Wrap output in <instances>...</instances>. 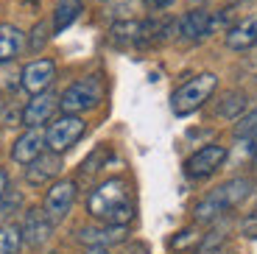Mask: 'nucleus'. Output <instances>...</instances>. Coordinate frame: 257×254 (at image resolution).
Instances as JSON below:
<instances>
[{"label":"nucleus","mask_w":257,"mask_h":254,"mask_svg":"<svg viewBox=\"0 0 257 254\" xmlns=\"http://www.w3.org/2000/svg\"><path fill=\"white\" fill-rule=\"evenodd\" d=\"M87 210L103 223H128L135 218V196L123 179H106L92 190Z\"/></svg>","instance_id":"nucleus-1"},{"label":"nucleus","mask_w":257,"mask_h":254,"mask_svg":"<svg viewBox=\"0 0 257 254\" xmlns=\"http://www.w3.org/2000/svg\"><path fill=\"white\" fill-rule=\"evenodd\" d=\"M218 87V78L212 73H201V76H193L190 81H185L174 95H171V109L174 114H190L207 101V98L215 92Z\"/></svg>","instance_id":"nucleus-2"},{"label":"nucleus","mask_w":257,"mask_h":254,"mask_svg":"<svg viewBox=\"0 0 257 254\" xmlns=\"http://www.w3.org/2000/svg\"><path fill=\"white\" fill-rule=\"evenodd\" d=\"M101 98H103L101 78H98V76H87V78H81V81L70 84V87L64 89L59 106H62L67 114H78V112H87V109L98 106Z\"/></svg>","instance_id":"nucleus-3"},{"label":"nucleus","mask_w":257,"mask_h":254,"mask_svg":"<svg viewBox=\"0 0 257 254\" xmlns=\"http://www.w3.org/2000/svg\"><path fill=\"white\" fill-rule=\"evenodd\" d=\"M84 132H87V123H84L78 114H64L56 123H51V129H48V134H45V143H48L51 151L62 154V151L76 146L84 137Z\"/></svg>","instance_id":"nucleus-4"},{"label":"nucleus","mask_w":257,"mask_h":254,"mask_svg":"<svg viewBox=\"0 0 257 254\" xmlns=\"http://www.w3.org/2000/svg\"><path fill=\"white\" fill-rule=\"evenodd\" d=\"M226 159V148L224 146H204L199 148V151L193 154V157H187L185 162V173L190 179H204L210 176V173H215L221 165H224Z\"/></svg>","instance_id":"nucleus-5"},{"label":"nucleus","mask_w":257,"mask_h":254,"mask_svg":"<svg viewBox=\"0 0 257 254\" xmlns=\"http://www.w3.org/2000/svg\"><path fill=\"white\" fill-rule=\"evenodd\" d=\"M73 201H76V182H70V179L56 182L51 190H48V196H45V212H48V218H51L53 223L62 221V218L70 212Z\"/></svg>","instance_id":"nucleus-6"},{"label":"nucleus","mask_w":257,"mask_h":254,"mask_svg":"<svg viewBox=\"0 0 257 254\" xmlns=\"http://www.w3.org/2000/svg\"><path fill=\"white\" fill-rule=\"evenodd\" d=\"M128 235L126 223H106V226H84L78 229L76 240L84 243V246H115V243H123Z\"/></svg>","instance_id":"nucleus-7"},{"label":"nucleus","mask_w":257,"mask_h":254,"mask_svg":"<svg viewBox=\"0 0 257 254\" xmlns=\"http://www.w3.org/2000/svg\"><path fill=\"white\" fill-rule=\"evenodd\" d=\"M53 76H56V64H53L51 59H37V62H31L26 70H23V87H26L31 95L45 92V89L51 87Z\"/></svg>","instance_id":"nucleus-8"},{"label":"nucleus","mask_w":257,"mask_h":254,"mask_svg":"<svg viewBox=\"0 0 257 254\" xmlns=\"http://www.w3.org/2000/svg\"><path fill=\"white\" fill-rule=\"evenodd\" d=\"M53 232V221L48 218L45 210H28L23 221V240L28 246H42Z\"/></svg>","instance_id":"nucleus-9"},{"label":"nucleus","mask_w":257,"mask_h":254,"mask_svg":"<svg viewBox=\"0 0 257 254\" xmlns=\"http://www.w3.org/2000/svg\"><path fill=\"white\" fill-rule=\"evenodd\" d=\"M59 171H62V159H59L56 151L51 154H39L37 159H31L26 168V179L31 184H48L51 179L59 176Z\"/></svg>","instance_id":"nucleus-10"},{"label":"nucleus","mask_w":257,"mask_h":254,"mask_svg":"<svg viewBox=\"0 0 257 254\" xmlns=\"http://www.w3.org/2000/svg\"><path fill=\"white\" fill-rule=\"evenodd\" d=\"M42 146H45V132H42L39 126H34V129H28L17 143H14L12 159L20 162V165H28L31 159H37L39 154H42Z\"/></svg>","instance_id":"nucleus-11"},{"label":"nucleus","mask_w":257,"mask_h":254,"mask_svg":"<svg viewBox=\"0 0 257 254\" xmlns=\"http://www.w3.org/2000/svg\"><path fill=\"white\" fill-rule=\"evenodd\" d=\"M56 106H59V101L51 95V92H37V95L28 101L26 112H23V123H26L28 129L42 126L45 120H51V114H53Z\"/></svg>","instance_id":"nucleus-12"},{"label":"nucleus","mask_w":257,"mask_h":254,"mask_svg":"<svg viewBox=\"0 0 257 254\" xmlns=\"http://www.w3.org/2000/svg\"><path fill=\"white\" fill-rule=\"evenodd\" d=\"M215 28V20H212L210 12L204 9H196V12H187L179 23V34L185 39H201Z\"/></svg>","instance_id":"nucleus-13"},{"label":"nucleus","mask_w":257,"mask_h":254,"mask_svg":"<svg viewBox=\"0 0 257 254\" xmlns=\"http://www.w3.org/2000/svg\"><path fill=\"white\" fill-rule=\"evenodd\" d=\"M254 45H257V17L243 20L226 34V48H232V51H249Z\"/></svg>","instance_id":"nucleus-14"},{"label":"nucleus","mask_w":257,"mask_h":254,"mask_svg":"<svg viewBox=\"0 0 257 254\" xmlns=\"http://www.w3.org/2000/svg\"><path fill=\"white\" fill-rule=\"evenodd\" d=\"M23 45H26V37H23V31H20V28L0 26V64L12 62V59L23 51Z\"/></svg>","instance_id":"nucleus-15"},{"label":"nucleus","mask_w":257,"mask_h":254,"mask_svg":"<svg viewBox=\"0 0 257 254\" xmlns=\"http://www.w3.org/2000/svg\"><path fill=\"white\" fill-rule=\"evenodd\" d=\"M20 243H23V229L14 223L0 226V254H17Z\"/></svg>","instance_id":"nucleus-16"},{"label":"nucleus","mask_w":257,"mask_h":254,"mask_svg":"<svg viewBox=\"0 0 257 254\" xmlns=\"http://www.w3.org/2000/svg\"><path fill=\"white\" fill-rule=\"evenodd\" d=\"M78 9H81L78 0H62L59 9H56V14H53V31H64V28L78 17Z\"/></svg>","instance_id":"nucleus-17"},{"label":"nucleus","mask_w":257,"mask_h":254,"mask_svg":"<svg viewBox=\"0 0 257 254\" xmlns=\"http://www.w3.org/2000/svg\"><path fill=\"white\" fill-rule=\"evenodd\" d=\"M251 187L254 184L249 182V179H232V182H226V184H221V190H224V196H226V201L235 207V204H240L246 196L251 193Z\"/></svg>","instance_id":"nucleus-18"},{"label":"nucleus","mask_w":257,"mask_h":254,"mask_svg":"<svg viewBox=\"0 0 257 254\" xmlns=\"http://www.w3.org/2000/svg\"><path fill=\"white\" fill-rule=\"evenodd\" d=\"M20 84H23V70H17L14 59H12V62H3V64H0V89L12 92V89H17Z\"/></svg>","instance_id":"nucleus-19"},{"label":"nucleus","mask_w":257,"mask_h":254,"mask_svg":"<svg viewBox=\"0 0 257 254\" xmlns=\"http://www.w3.org/2000/svg\"><path fill=\"white\" fill-rule=\"evenodd\" d=\"M243 109H246V95L243 92H229V95L224 98V103L218 106V114L221 117H238Z\"/></svg>","instance_id":"nucleus-20"},{"label":"nucleus","mask_w":257,"mask_h":254,"mask_svg":"<svg viewBox=\"0 0 257 254\" xmlns=\"http://www.w3.org/2000/svg\"><path fill=\"white\" fill-rule=\"evenodd\" d=\"M199 243H201V235L196 229H182L179 235L171 240V248L174 251H185V248H193V246H199Z\"/></svg>","instance_id":"nucleus-21"},{"label":"nucleus","mask_w":257,"mask_h":254,"mask_svg":"<svg viewBox=\"0 0 257 254\" xmlns=\"http://www.w3.org/2000/svg\"><path fill=\"white\" fill-rule=\"evenodd\" d=\"M235 137H240V140H254L257 137V109L249 112L246 117H240V123L235 126Z\"/></svg>","instance_id":"nucleus-22"},{"label":"nucleus","mask_w":257,"mask_h":254,"mask_svg":"<svg viewBox=\"0 0 257 254\" xmlns=\"http://www.w3.org/2000/svg\"><path fill=\"white\" fill-rule=\"evenodd\" d=\"M48 42V26L45 23H39L37 28H34V39H31V48L34 51H39V48H42V45Z\"/></svg>","instance_id":"nucleus-23"},{"label":"nucleus","mask_w":257,"mask_h":254,"mask_svg":"<svg viewBox=\"0 0 257 254\" xmlns=\"http://www.w3.org/2000/svg\"><path fill=\"white\" fill-rule=\"evenodd\" d=\"M240 229H243V235H246V237H257V212L246 218V221L240 223Z\"/></svg>","instance_id":"nucleus-24"},{"label":"nucleus","mask_w":257,"mask_h":254,"mask_svg":"<svg viewBox=\"0 0 257 254\" xmlns=\"http://www.w3.org/2000/svg\"><path fill=\"white\" fill-rule=\"evenodd\" d=\"M6 187H9V176H6V171L0 168V201H3V196H6Z\"/></svg>","instance_id":"nucleus-25"},{"label":"nucleus","mask_w":257,"mask_h":254,"mask_svg":"<svg viewBox=\"0 0 257 254\" xmlns=\"http://www.w3.org/2000/svg\"><path fill=\"white\" fill-rule=\"evenodd\" d=\"M171 3H174V0H148V6L151 9H168Z\"/></svg>","instance_id":"nucleus-26"},{"label":"nucleus","mask_w":257,"mask_h":254,"mask_svg":"<svg viewBox=\"0 0 257 254\" xmlns=\"http://www.w3.org/2000/svg\"><path fill=\"white\" fill-rule=\"evenodd\" d=\"M84 254H109V251H106L103 246H90V248H87Z\"/></svg>","instance_id":"nucleus-27"},{"label":"nucleus","mask_w":257,"mask_h":254,"mask_svg":"<svg viewBox=\"0 0 257 254\" xmlns=\"http://www.w3.org/2000/svg\"><path fill=\"white\" fill-rule=\"evenodd\" d=\"M254 140H257V137H254ZM254 157H257V148H254Z\"/></svg>","instance_id":"nucleus-28"},{"label":"nucleus","mask_w":257,"mask_h":254,"mask_svg":"<svg viewBox=\"0 0 257 254\" xmlns=\"http://www.w3.org/2000/svg\"><path fill=\"white\" fill-rule=\"evenodd\" d=\"M48 254H59V251H48Z\"/></svg>","instance_id":"nucleus-29"},{"label":"nucleus","mask_w":257,"mask_h":254,"mask_svg":"<svg viewBox=\"0 0 257 254\" xmlns=\"http://www.w3.org/2000/svg\"><path fill=\"white\" fill-rule=\"evenodd\" d=\"M196 3H199V0H196ZM201 3H204V0H201Z\"/></svg>","instance_id":"nucleus-30"}]
</instances>
